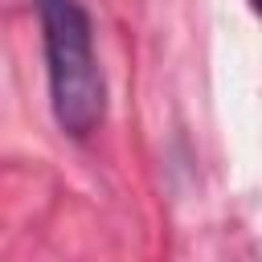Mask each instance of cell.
Here are the masks:
<instances>
[{
    "instance_id": "obj_2",
    "label": "cell",
    "mask_w": 262,
    "mask_h": 262,
    "mask_svg": "<svg viewBox=\"0 0 262 262\" xmlns=\"http://www.w3.org/2000/svg\"><path fill=\"white\" fill-rule=\"evenodd\" d=\"M250 4H258V0H250Z\"/></svg>"
},
{
    "instance_id": "obj_1",
    "label": "cell",
    "mask_w": 262,
    "mask_h": 262,
    "mask_svg": "<svg viewBox=\"0 0 262 262\" xmlns=\"http://www.w3.org/2000/svg\"><path fill=\"white\" fill-rule=\"evenodd\" d=\"M37 16L53 119L70 139H86L106 115V82L94 53L90 12L78 0H37Z\"/></svg>"
}]
</instances>
